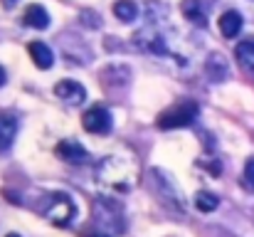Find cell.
<instances>
[{
	"mask_svg": "<svg viewBox=\"0 0 254 237\" xmlns=\"http://www.w3.org/2000/svg\"><path fill=\"white\" fill-rule=\"evenodd\" d=\"M7 237H20V235H17V233H10V235H7Z\"/></svg>",
	"mask_w": 254,
	"mask_h": 237,
	"instance_id": "d6986e66",
	"label": "cell"
},
{
	"mask_svg": "<svg viewBox=\"0 0 254 237\" xmlns=\"http://www.w3.org/2000/svg\"><path fill=\"white\" fill-rule=\"evenodd\" d=\"M5 5H7V7H12V5H15V0H5Z\"/></svg>",
	"mask_w": 254,
	"mask_h": 237,
	"instance_id": "ac0fdd59",
	"label": "cell"
},
{
	"mask_svg": "<svg viewBox=\"0 0 254 237\" xmlns=\"http://www.w3.org/2000/svg\"><path fill=\"white\" fill-rule=\"evenodd\" d=\"M27 50H30V57H32L35 67H40V70H50V67L55 65V55H52L50 45H45V42H32Z\"/></svg>",
	"mask_w": 254,
	"mask_h": 237,
	"instance_id": "9c48e42d",
	"label": "cell"
},
{
	"mask_svg": "<svg viewBox=\"0 0 254 237\" xmlns=\"http://www.w3.org/2000/svg\"><path fill=\"white\" fill-rule=\"evenodd\" d=\"M17 134V119L10 114H0V151L10 149V144L15 141Z\"/></svg>",
	"mask_w": 254,
	"mask_h": 237,
	"instance_id": "8fae6325",
	"label": "cell"
},
{
	"mask_svg": "<svg viewBox=\"0 0 254 237\" xmlns=\"http://www.w3.org/2000/svg\"><path fill=\"white\" fill-rule=\"evenodd\" d=\"M55 154H57V158H62L64 163H72V165H82V163L89 160L86 149L79 144V141H74V139H64V141H60L57 149H55Z\"/></svg>",
	"mask_w": 254,
	"mask_h": 237,
	"instance_id": "5b68a950",
	"label": "cell"
},
{
	"mask_svg": "<svg viewBox=\"0 0 254 237\" xmlns=\"http://www.w3.org/2000/svg\"><path fill=\"white\" fill-rule=\"evenodd\" d=\"M242 185H245V190L254 193V158H247V163H245V173H242Z\"/></svg>",
	"mask_w": 254,
	"mask_h": 237,
	"instance_id": "9a60e30c",
	"label": "cell"
},
{
	"mask_svg": "<svg viewBox=\"0 0 254 237\" xmlns=\"http://www.w3.org/2000/svg\"><path fill=\"white\" fill-rule=\"evenodd\" d=\"M205 75L212 79V81H225V79L230 77V65H227L225 55H220V52L207 55V60H205Z\"/></svg>",
	"mask_w": 254,
	"mask_h": 237,
	"instance_id": "8992f818",
	"label": "cell"
},
{
	"mask_svg": "<svg viewBox=\"0 0 254 237\" xmlns=\"http://www.w3.org/2000/svg\"><path fill=\"white\" fill-rule=\"evenodd\" d=\"M197 114H200L197 101L183 99V101L173 104L166 111L158 114V129H166V131H170V129H185V126H190L197 119Z\"/></svg>",
	"mask_w": 254,
	"mask_h": 237,
	"instance_id": "6da1fadb",
	"label": "cell"
},
{
	"mask_svg": "<svg viewBox=\"0 0 254 237\" xmlns=\"http://www.w3.org/2000/svg\"><path fill=\"white\" fill-rule=\"evenodd\" d=\"M180 10L192 25H205L207 22V5H202L200 0H183Z\"/></svg>",
	"mask_w": 254,
	"mask_h": 237,
	"instance_id": "30bf717a",
	"label": "cell"
},
{
	"mask_svg": "<svg viewBox=\"0 0 254 237\" xmlns=\"http://www.w3.org/2000/svg\"><path fill=\"white\" fill-rule=\"evenodd\" d=\"M55 94H57L64 104H69V106H82L86 101V89L79 81H74V79H62V81H57V84H55Z\"/></svg>",
	"mask_w": 254,
	"mask_h": 237,
	"instance_id": "277c9868",
	"label": "cell"
},
{
	"mask_svg": "<svg viewBox=\"0 0 254 237\" xmlns=\"http://www.w3.org/2000/svg\"><path fill=\"white\" fill-rule=\"evenodd\" d=\"M25 25L35 27V30H47L50 27V12L42 5H27L25 7Z\"/></svg>",
	"mask_w": 254,
	"mask_h": 237,
	"instance_id": "ba28073f",
	"label": "cell"
},
{
	"mask_svg": "<svg viewBox=\"0 0 254 237\" xmlns=\"http://www.w3.org/2000/svg\"><path fill=\"white\" fill-rule=\"evenodd\" d=\"M235 55H237V60H240V65H242V67L254 70V37L242 40V42L235 47Z\"/></svg>",
	"mask_w": 254,
	"mask_h": 237,
	"instance_id": "7c38bea8",
	"label": "cell"
},
{
	"mask_svg": "<svg viewBox=\"0 0 254 237\" xmlns=\"http://www.w3.org/2000/svg\"><path fill=\"white\" fill-rule=\"evenodd\" d=\"M114 15L121 20V22H133L136 15H138V5L133 0H116L114 2Z\"/></svg>",
	"mask_w": 254,
	"mask_h": 237,
	"instance_id": "4fadbf2b",
	"label": "cell"
},
{
	"mask_svg": "<svg viewBox=\"0 0 254 237\" xmlns=\"http://www.w3.org/2000/svg\"><path fill=\"white\" fill-rule=\"evenodd\" d=\"M82 15H84V17H89V20H84L89 27H99V22H96V20H99V17H96V12H91V10H84Z\"/></svg>",
	"mask_w": 254,
	"mask_h": 237,
	"instance_id": "2e32d148",
	"label": "cell"
},
{
	"mask_svg": "<svg viewBox=\"0 0 254 237\" xmlns=\"http://www.w3.org/2000/svg\"><path fill=\"white\" fill-rule=\"evenodd\" d=\"M242 25H245V20H242V15H240L237 10H227V12L220 15V32H222L227 40L237 37L240 30H242Z\"/></svg>",
	"mask_w": 254,
	"mask_h": 237,
	"instance_id": "52a82bcc",
	"label": "cell"
},
{
	"mask_svg": "<svg viewBox=\"0 0 254 237\" xmlns=\"http://www.w3.org/2000/svg\"><path fill=\"white\" fill-rule=\"evenodd\" d=\"M82 124H84V129L89 131V134L101 136V134H109V131H111L114 119H111V111H109L106 106L94 104V106L86 109V114L82 116Z\"/></svg>",
	"mask_w": 254,
	"mask_h": 237,
	"instance_id": "3957f363",
	"label": "cell"
},
{
	"mask_svg": "<svg viewBox=\"0 0 254 237\" xmlns=\"http://www.w3.org/2000/svg\"><path fill=\"white\" fill-rule=\"evenodd\" d=\"M77 215V205L74 200L67 195V193H55L50 195L47 205H45V218L52 223V225H60V228H67Z\"/></svg>",
	"mask_w": 254,
	"mask_h": 237,
	"instance_id": "7a4b0ae2",
	"label": "cell"
},
{
	"mask_svg": "<svg viewBox=\"0 0 254 237\" xmlns=\"http://www.w3.org/2000/svg\"><path fill=\"white\" fill-rule=\"evenodd\" d=\"M5 81H7V75H5V70H2V67H0V86H2V84H5Z\"/></svg>",
	"mask_w": 254,
	"mask_h": 237,
	"instance_id": "e0dca14e",
	"label": "cell"
},
{
	"mask_svg": "<svg viewBox=\"0 0 254 237\" xmlns=\"http://www.w3.org/2000/svg\"><path fill=\"white\" fill-rule=\"evenodd\" d=\"M217 205H220V198L215 193H210V190H200L195 195V208L200 213H212V210H217Z\"/></svg>",
	"mask_w": 254,
	"mask_h": 237,
	"instance_id": "5bb4252c",
	"label": "cell"
}]
</instances>
